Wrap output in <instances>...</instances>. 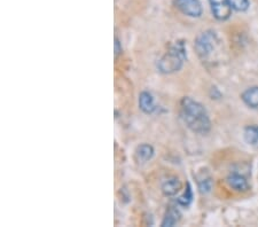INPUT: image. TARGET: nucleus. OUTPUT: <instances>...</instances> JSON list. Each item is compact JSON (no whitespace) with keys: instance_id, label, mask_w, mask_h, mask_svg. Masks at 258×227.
Instances as JSON below:
<instances>
[{"instance_id":"obj_1","label":"nucleus","mask_w":258,"mask_h":227,"mask_svg":"<svg viewBox=\"0 0 258 227\" xmlns=\"http://www.w3.org/2000/svg\"><path fill=\"white\" fill-rule=\"evenodd\" d=\"M180 116L186 126L196 134H207L211 130L206 107L191 97H184L180 100Z\"/></svg>"},{"instance_id":"obj_2","label":"nucleus","mask_w":258,"mask_h":227,"mask_svg":"<svg viewBox=\"0 0 258 227\" xmlns=\"http://www.w3.org/2000/svg\"><path fill=\"white\" fill-rule=\"evenodd\" d=\"M186 60H187L186 43L184 40H177L170 45L169 50L158 59L156 68L163 75H172L181 70Z\"/></svg>"},{"instance_id":"obj_3","label":"nucleus","mask_w":258,"mask_h":227,"mask_svg":"<svg viewBox=\"0 0 258 227\" xmlns=\"http://www.w3.org/2000/svg\"><path fill=\"white\" fill-rule=\"evenodd\" d=\"M218 43V37L216 35L215 31H212V30H207V31L201 32L200 35L196 37L194 43V47L197 55L202 60H207L212 53H214Z\"/></svg>"},{"instance_id":"obj_4","label":"nucleus","mask_w":258,"mask_h":227,"mask_svg":"<svg viewBox=\"0 0 258 227\" xmlns=\"http://www.w3.org/2000/svg\"><path fill=\"white\" fill-rule=\"evenodd\" d=\"M174 6L188 17L197 18L203 13L200 0H174Z\"/></svg>"},{"instance_id":"obj_5","label":"nucleus","mask_w":258,"mask_h":227,"mask_svg":"<svg viewBox=\"0 0 258 227\" xmlns=\"http://www.w3.org/2000/svg\"><path fill=\"white\" fill-rule=\"evenodd\" d=\"M208 1L216 20L227 21L231 17L233 8L229 0H208Z\"/></svg>"},{"instance_id":"obj_6","label":"nucleus","mask_w":258,"mask_h":227,"mask_svg":"<svg viewBox=\"0 0 258 227\" xmlns=\"http://www.w3.org/2000/svg\"><path fill=\"white\" fill-rule=\"evenodd\" d=\"M138 105L139 109L146 115H151V114L156 113L158 106L155 104L154 96L148 91H142L139 94V99H138Z\"/></svg>"},{"instance_id":"obj_7","label":"nucleus","mask_w":258,"mask_h":227,"mask_svg":"<svg viewBox=\"0 0 258 227\" xmlns=\"http://www.w3.org/2000/svg\"><path fill=\"white\" fill-rule=\"evenodd\" d=\"M226 183L231 188H233L237 192H247L249 189V184L244 176L239 173H231L226 178Z\"/></svg>"},{"instance_id":"obj_8","label":"nucleus","mask_w":258,"mask_h":227,"mask_svg":"<svg viewBox=\"0 0 258 227\" xmlns=\"http://www.w3.org/2000/svg\"><path fill=\"white\" fill-rule=\"evenodd\" d=\"M155 155L154 147L149 143H141L135 149V158L139 163H147Z\"/></svg>"},{"instance_id":"obj_9","label":"nucleus","mask_w":258,"mask_h":227,"mask_svg":"<svg viewBox=\"0 0 258 227\" xmlns=\"http://www.w3.org/2000/svg\"><path fill=\"white\" fill-rule=\"evenodd\" d=\"M161 189H162V193L165 196H174L180 192L181 183L180 180L176 177L168 178V179H165L162 183Z\"/></svg>"},{"instance_id":"obj_10","label":"nucleus","mask_w":258,"mask_h":227,"mask_svg":"<svg viewBox=\"0 0 258 227\" xmlns=\"http://www.w3.org/2000/svg\"><path fill=\"white\" fill-rule=\"evenodd\" d=\"M241 99L249 108L258 109V86L247 89L241 94Z\"/></svg>"},{"instance_id":"obj_11","label":"nucleus","mask_w":258,"mask_h":227,"mask_svg":"<svg viewBox=\"0 0 258 227\" xmlns=\"http://www.w3.org/2000/svg\"><path fill=\"white\" fill-rule=\"evenodd\" d=\"M181 214L176 207H170L164 215V218L161 223L162 227H172L177 225L180 221Z\"/></svg>"},{"instance_id":"obj_12","label":"nucleus","mask_w":258,"mask_h":227,"mask_svg":"<svg viewBox=\"0 0 258 227\" xmlns=\"http://www.w3.org/2000/svg\"><path fill=\"white\" fill-rule=\"evenodd\" d=\"M245 141L248 145H258V125H248L244 131Z\"/></svg>"},{"instance_id":"obj_13","label":"nucleus","mask_w":258,"mask_h":227,"mask_svg":"<svg viewBox=\"0 0 258 227\" xmlns=\"http://www.w3.org/2000/svg\"><path fill=\"white\" fill-rule=\"evenodd\" d=\"M192 202H193V189H192L191 184L187 183L184 193L177 199V204L183 208H188L189 206H191Z\"/></svg>"},{"instance_id":"obj_14","label":"nucleus","mask_w":258,"mask_h":227,"mask_svg":"<svg viewBox=\"0 0 258 227\" xmlns=\"http://www.w3.org/2000/svg\"><path fill=\"white\" fill-rule=\"evenodd\" d=\"M197 184H199V189L202 194H208L211 191L212 188V180L210 177H202L197 180Z\"/></svg>"},{"instance_id":"obj_15","label":"nucleus","mask_w":258,"mask_h":227,"mask_svg":"<svg viewBox=\"0 0 258 227\" xmlns=\"http://www.w3.org/2000/svg\"><path fill=\"white\" fill-rule=\"evenodd\" d=\"M229 1L232 8L237 12H246L250 6L249 0H229Z\"/></svg>"},{"instance_id":"obj_16","label":"nucleus","mask_w":258,"mask_h":227,"mask_svg":"<svg viewBox=\"0 0 258 227\" xmlns=\"http://www.w3.org/2000/svg\"><path fill=\"white\" fill-rule=\"evenodd\" d=\"M114 54H115V58H117L120 54H122L123 52V46H122V43H121L120 38L119 37H115V43H114Z\"/></svg>"}]
</instances>
